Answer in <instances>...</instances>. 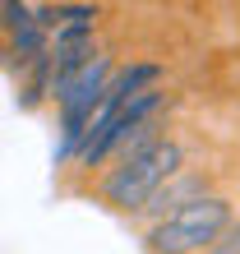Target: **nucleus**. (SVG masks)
<instances>
[{
	"mask_svg": "<svg viewBox=\"0 0 240 254\" xmlns=\"http://www.w3.org/2000/svg\"><path fill=\"white\" fill-rule=\"evenodd\" d=\"M47 56H51V69H56V83L69 79V74H79L97 56V28H60V33H51V51Z\"/></svg>",
	"mask_w": 240,
	"mask_h": 254,
	"instance_id": "3",
	"label": "nucleus"
},
{
	"mask_svg": "<svg viewBox=\"0 0 240 254\" xmlns=\"http://www.w3.org/2000/svg\"><path fill=\"white\" fill-rule=\"evenodd\" d=\"M0 56H5V42H0Z\"/></svg>",
	"mask_w": 240,
	"mask_h": 254,
	"instance_id": "6",
	"label": "nucleus"
},
{
	"mask_svg": "<svg viewBox=\"0 0 240 254\" xmlns=\"http://www.w3.org/2000/svg\"><path fill=\"white\" fill-rule=\"evenodd\" d=\"M208 254H240V217L227 227V236H222V241H217L213 250H208Z\"/></svg>",
	"mask_w": 240,
	"mask_h": 254,
	"instance_id": "5",
	"label": "nucleus"
},
{
	"mask_svg": "<svg viewBox=\"0 0 240 254\" xmlns=\"http://www.w3.org/2000/svg\"><path fill=\"white\" fill-rule=\"evenodd\" d=\"M203 176H194V171H180V176H171L167 185H162L153 199H148V208H143V217H153V222H162V217H171L176 208H185V203H194V199H203Z\"/></svg>",
	"mask_w": 240,
	"mask_h": 254,
	"instance_id": "4",
	"label": "nucleus"
},
{
	"mask_svg": "<svg viewBox=\"0 0 240 254\" xmlns=\"http://www.w3.org/2000/svg\"><path fill=\"white\" fill-rule=\"evenodd\" d=\"M231 222H236L231 203L222 194H203V199L176 208L171 217L153 222L148 227V250L153 254H208L227 236Z\"/></svg>",
	"mask_w": 240,
	"mask_h": 254,
	"instance_id": "2",
	"label": "nucleus"
},
{
	"mask_svg": "<svg viewBox=\"0 0 240 254\" xmlns=\"http://www.w3.org/2000/svg\"><path fill=\"white\" fill-rule=\"evenodd\" d=\"M180 171H185V148H180L176 139H157V143H148L143 153L120 157L107 171L102 199H107L116 213H143L148 199H153L171 176H180Z\"/></svg>",
	"mask_w": 240,
	"mask_h": 254,
	"instance_id": "1",
	"label": "nucleus"
}]
</instances>
